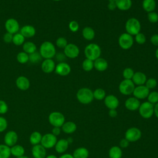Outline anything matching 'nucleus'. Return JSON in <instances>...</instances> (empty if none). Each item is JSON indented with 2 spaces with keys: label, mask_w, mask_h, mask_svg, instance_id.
Returning <instances> with one entry per match:
<instances>
[{
  "label": "nucleus",
  "mask_w": 158,
  "mask_h": 158,
  "mask_svg": "<svg viewBox=\"0 0 158 158\" xmlns=\"http://www.w3.org/2000/svg\"><path fill=\"white\" fill-rule=\"evenodd\" d=\"M40 55L44 59H52L56 54V50L54 45L50 41H44L40 47Z\"/></svg>",
  "instance_id": "f257e3e1"
},
{
  "label": "nucleus",
  "mask_w": 158,
  "mask_h": 158,
  "mask_svg": "<svg viewBox=\"0 0 158 158\" xmlns=\"http://www.w3.org/2000/svg\"><path fill=\"white\" fill-rule=\"evenodd\" d=\"M77 100L83 104H88L93 99V92L88 88H81L79 89L76 94Z\"/></svg>",
  "instance_id": "f03ea898"
},
{
  "label": "nucleus",
  "mask_w": 158,
  "mask_h": 158,
  "mask_svg": "<svg viewBox=\"0 0 158 158\" xmlns=\"http://www.w3.org/2000/svg\"><path fill=\"white\" fill-rule=\"evenodd\" d=\"M85 57L93 61L100 57L101 54V49L99 45L95 43L88 44L84 50Z\"/></svg>",
  "instance_id": "7ed1b4c3"
},
{
  "label": "nucleus",
  "mask_w": 158,
  "mask_h": 158,
  "mask_svg": "<svg viewBox=\"0 0 158 158\" xmlns=\"http://www.w3.org/2000/svg\"><path fill=\"white\" fill-rule=\"evenodd\" d=\"M125 30L127 33L133 35H136L140 32L141 23L136 18L131 17L125 23Z\"/></svg>",
  "instance_id": "20e7f679"
},
{
  "label": "nucleus",
  "mask_w": 158,
  "mask_h": 158,
  "mask_svg": "<svg viewBox=\"0 0 158 158\" xmlns=\"http://www.w3.org/2000/svg\"><path fill=\"white\" fill-rule=\"evenodd\" d=\"M48 121L52 127H61L65 122V116L60 112H52L48 116Z\"/></svg>",
  "instance_id": "39448f33"
},
{
  "label": "nucleus",
  "mask_w": 158,
  "mask_h": 158,
  "mask_svg": "<svg viewBox=\"0 0 158 158\" xmlns=\"http://www.w3.org/2000/svg\"><path fill=\"white\" fill-rule=\"evenodd\" d=\"M154 105L148 101L141 103L139 107L138 112L139 115L144 118H149L154 114Z\"/></svg>",
  "instance_id": "423d86ee"
},
{
  "label": "nucleus",
  "mask_w": 158,
  "mask_h": 158,
  "mask_svg": "<svg viewBox=\"0 0 158 158\" xmlns=\"http://www.w3.org/2000/svg\"><path fill=\"white\" fill-rule=\"evenodd\" d=\"M135 84L131 80L124 79L120 82L118 86V89L121 94L123 95H130L133 94V90L135 88Z\"/></svg>",
  "instance_id": "0eeeda50"
},
{
  "label": "nucleus",
  "mask_w": 158,
  "mask_h": 158,
  "mask_svg": "<svg viewBox=\"0 0 158 158\" xmlns=\"http://www.w3.org/2000/svg\"><path fill=\"white\" fill-rule=\"evenodd\" d=\"M133 42L132 36L127 33H122L118 38V44L122 49L125 50L131 48L133 44Z\"/></svg>",
  "instance_id": "6e6552de"
},
{
  "label": "nucleus",
  "mask_w": 158,
  "mask_h": 158,
  "mask_svg": "<svg viewBox=\"0 0 158 158\" xmlns=\"http://www.w3.org/2000/svg\"><path fill=\"white\" fill-rule=\"evenodd\" d=\"M57 136H54L51 133H47L42 136L40 144L46 149H51L54 147L57 142Z\"/></svg>",
  "instance_id": "1a4fd4ad"
},
{
  "label": "nucleus",
  "mask_w": 158,
  "mask_h": 158,
  "mask_svg": "<svg viewBox=\"0 0 158 158\" xmlns=\"http://www.w3.org/2000/svg\"><path fill=\"white\" fill-rule=\"evenodd\" d=\"M141 131L137 127H131L127 130L125 133V138L130 142H135L141 137Z\"/></svg>",
  "instance_id": "9d476101"
},
{
  "label": "nucleus",
  "mask_w": 158,
  "mask_h": 158,
  "mask_svg": "<svg viewBox=\"0 0 158 158\" xmlns=\"http://www.w3.org/2000/svg\"><path fill=\"white\" fill-rule=\"evenodd\" d=\"M4 26L7 32L12 35L18 33L20 30V25L19 22L14 18L8 19L6 21Z\"/></svg>",
  "instance_id": "9b49d317"
},
{
  "label": "nucleus",
  "mask_w": 158,
  "mask_h": 158,
  "mask_svg": "<svg viewBox=\"0 0 158 158\" xmlns=\"http://www.w3.org/2000/svg\"><path fill=\"white\" fill-rule=\"evenodd\" d=\"M64 55L70 59H75L77 57L80 53V49L78 47L72 43L68 44L64 49Z\"/></svg>",
  "instance_id": "f8f14e48"
},
{
  "label": "nucleus",
  "mask_w": 158,
  "mask_h": 158,
  "mask_svg": "<svg viewBox=\"0 0 158 158\" xmlns=\"http://www.w3.org/2000/svg\"><path fill=\"white\" fill-rule=\"evenodd\" d=\"M149 92V89L145 85H139L135 88L133 94L135 98L139 100L144 99L148 97Z\"/></svg>",
  "instance_id": "ddd939ff"
},
{
  "label": "nucleus",
  "mask_w": 158,
  "mask_h": 158,
  "mask_svg": "<svg viewBox=\"0 0 158 158\" xmlns=\"http://www.w3.org/2000/svg\"><path fill=\"white\" fill-rule=\"evenodd\" d=\"M18 141V135L14 130L7 131L4 137V144L10 148L17 144Z\"/></svg>",
  "instance_id": "4468645a"
},
{
  "label": "nucleus",
  "mask_w": 158,
  "mask_h": 158,
  "mask_svg": "<svg viewBox=\"0 0 158 158\" xmlns=\"http://www.w3.org/2000/svg\"><path fill=\"white\" fill-rule=\"evenodd\" d=\"M55 72L57 75L60 76H67L70 73L71 67L67 63L60 62L56 65Z\"/></svg>",
  "instance_id": "2eb2a0df"
},
{
  "label": "nucleus",
  "mask_w": 158,
  "mask_h": 158,
  "mask_svg": "<svg viewBox=\"0 0 158 158\" xmlns=\"http://www.w3.org/2000/svg\"><path fill=\"white\" fill-rule=\"evenodd\" d=\"M104 102L109 109H116L119 105L118 98L113 94L106 96L104 99Z\"/></svg>",
  "instance_id": "dca6fc26"
},
{
  "label": "nucleus",
  "mask_w": 158,
  "mask_h": 158,
  "mask_svg": "<svg viewBox=\"0 0 158 158\" xmlns=\"http://www.w3.org/2000/svg\"><path fill=\"white\" fill-rule=\"evenodd\" d=\"M15 85L18 89L22 91H26L30 86V81L29 79L25 76H19L15 81Z\"/></svg>",
  "instance_id": "f3484780"
},
{
  "label": "nucleus",
  "mask_w": 158,
  "mask_h": 158,
  "mask_svg": "<svg viewBox=\"0 0 158 158\" xmlns=\"http://www.w3.org/2000/svg\"><path fill=\"white\" fill-rule=\"evenodd\" d=\"M41 70L44 73H51L55 70L56 64L52 59H44L41 65Z\"/></svg>",
  "instance_id": "a211bd4d"
},
{
  "label": "nucleus",
  "mask_w": 158,
  "mask_h": 158,
  "mask_svg": "<svg viewBox=\"0 0 158 158\" xmlns=\"http://www.w3.org/2000/svg\"><path fill=\"white\" fill-rule=\"evenodd\" d=\"M141 103L138 99L135 97L128 98L125 102V106L126 109L130 111H135L138 110Z\"/></svg>",
  "instance_id": "6ab92c4d"
},
{
  "label": "nucleus",
  "mask_w": 158,
  "mask_h": 158,
  "mask_svg": "<svg viewBox=\"0 0 158 158\" xmlns=\"http://www.w3.org/2000/svg\"><path fill=\"white\" fill-rule=\"evenodd\" d=\"M31 154L34 158H45L46 156V149L41 144L33 146Z\"/></svg>",
  "instance_id": "aec40b11"
},
{
  "label": "nucleus",
  "mask_w": 158,
  "mask_h": 158,
  "mask_svg": "<svg viewBox=\"0 0 158 158\" xmlns=\"http://www.w3.org/2000/svg\"><path fill=\"white\" fill-rule=\"evenodd\" d=\"M20 33L25 37V38H31L34 36L36 34V29L35 28L30 25H26L23 26L20 29Z\"/></svg>",
  "instance_id": "412c9836"
},
{
  "label": "nucleus",
  "mask_w": 158,
  "mask_h": 158,
  "mask_svg": "<svg viewBox=\"0 0 158 158\" xmlns=\"http://www.w3.org/2000/svg\"><path fill=\"white\" fill-rule=\"evenodd\" d=\"M131 80L133 83L137 86L144 85L147 80V77L144 73L141 72H136L134 73Z\"/></svg>",
  "instance_id": "4be33fe9"
},
{
  "label": "nucleus",
  "mask_w": 158,
  "mask_h": 158,
  "mask_svg": "<svg viewBox=\"0 0 158 158\" xmlns=\"http://www.w3.org/2000/svg\"><path fill=\"white\" fill-rule=\"evenodd\" d=\"M69 145V143L66 139H60L57 141L54 148L57 153L63 154L67 150Z\"/></svg>",
  "instance_id": "5701e85b"
},
{
  "label": "nucleus",
  "mask_w": 158,
  "mask_h": 158,
  "mask_svg": "<svg viewBox=\"0 0 158 158\" xmlns=\"http://www.w3.org/2000/svg\"><path fill=\"white\" fill-rule=\"evenodd\" d=\"M77 127L75 122L72 121L65 122L61 127V130L66 134H72L77 130Z\"/></svg>",
  "instance_id": "b1692460"
},
{
  "label": "nucleus",
  "mask_w": 158,
  "mask_h": 158,
  "mask_svg": "<svg viewBox=\"0 0 158 158\" xmlns=\"http://www.w3.org/2000/svg\"><path fill=\"white\" fill-rule=\"evenodd\" d=\"M108 67L107 60L103 58L99 57L94 60V68L99 72L105 71Z\"/></svg>",
  "instance_id": "393cba45"
},
{
  "label": "nucleus",
  "mask_w": 158,
  "mask_h": 158,
  "mask_svg": "<svg viewBox=\"0 0 158 158\" xmlns=\"http://www.w3.org/2000/svg\"><path fill=\"white\" fill-rule=\"evenodd\" d=\"M72 156L74 158H88L89 151L85 147H80L73 151Z\"/></svg>",
  "instance_id": "a878e982"
},
{
  "label": "nucleus",
  "mask_w": 158,
  "mask_h": 158,
  "mask_svg": "<svg viewBox=\"0 0 158 158\" xmlns=\"http://www.w3.org/2000/svg\"><path fill=\"white\" fill-rule=\"evenodd\" d=\"M116 7L121 10H127L132 6L131 0H115Z\"/></svg>",
  "instance_id": "bb28decb"
},
{
  "label": "nucleus",
  "mask_w": 158,
  "mask_h": 158,
  "mask_svg": "<svg viewBox=\"0 0 158 158\" xmlns=\"http://www.w3.org/2000/svg\"><path fill=\"white\" fill-rule=\"evenodd\" d=\"M10 154L15 157L22 156L25 154V148L20 144H15L10 147Z\"/></svg>",
  "instance_id": "cd10ccee"
},
{
  "label": "nucleus",
  "mask_w": 158,
  "mask_h": 158,
  "mask_svg": "<svg viewBox=\"0 0 158 158\" xmlns=\"http://www.w3.org/2000/svg\"><path fill=\"white\" fill-rule=\"evenodd\" d=\"M143 9L148 13L153 12L156 7L155 0H143L142 3Z\"/></svg>",
  "instance_id": "c85d7f7f"
},
{
  "label": "nucleus",
  "mask_w": 158,
  "mask_h": 158,
  "mask_svg": "<svg viewBox=\"0 0 158 158\" xmlns=\"http://www.w3.org/2000/svg\"><path fill=\"white\" fill-rule=\"evenodd\" d=\"M109 158H122V149L117 146H114L111 147L109 150Z\"/></svg>",
  "instance_id": "c756f323"
},
{
  "label": "nucleus",
  "mask_w": 158,
  "mask_h": 158,
  "mask_svg": "<svg viewBox=\"0 0 158 158\" xmlns=\"http://www.w3.org/2000/svg\"><path fill=\"white\" fill-rule=\"evenodd\" d=\"M42 135L40 132L38 131H33L29 137V141L30 143L33 145H36L39 144L41 143V138H42Z\"/></svg>",
  "instance_id": "7c9ffc66"
},
{
  "label": "nucleus",
  "mask_w": 158,
  "mask_h": 158,
  "mask_svg": "<svg viewBox=\"0 0 158 158\" xmlns=\"http://www.w3.org/2000/svg\"><path fill=\"white\" fill-rule=\"evenodd\" d=\"M82 35L85 40L90 41L94 38L95 32L91 27H85L82 30Z\"/></svg>",
  "instance_id": "2f4dec72"
},
{
  "label": "nucleus",
  "mask_w": 158,
  "mask_h": 158,
  "mask_svg": "<svg viewBox=\"0 0 158 158\" xmlns=\"http://www.w3.org/2000/svg\"><path fill=\"white\" fill-rule=\"evenodd\" d=\"M22 49L23 51L27 53L28 54H30L36 51V46L34 43L31 41H27L23 44Z\"/></svg>",
  "instance_id": "473e14b6"
},
{
  "label": "nucleus",
  "mask_w": 158,
  "mask_h": 158,
  "mask_svg": "<svg viewBox=\"0 0 158 158\" xmlns=\"http://www.w3.org/2000/svg\"><path fill=\"white\" fill-rule=\"evenodd\" d=\"M10 155V148L5 144H1L0 158H9Z\"/></svg>",
  "instance_id": "72a5a7b5"
},
{
  "label": "nucleus",
  "mask_w": 158,
  "mask_h": 158,
  "mask_svg": "<svg viewBox=\"0 0 158 158\" xmlns=\"http://www.w3.org/2000/svg\"><path fill=\"white\" fill-rule=\"evenodd\" d=\"M25 38L20 33H17L13 35L12 43L15 46L23 45L25 43Z\"/></svg>",
  "instance_id": "f704fd0d"
},
{
  "label": "nucleus",
  "mask_w": 158,
  "mask_h": 158,
  "mask_svg": "<svg viewBox=\"0 0 158 158\" xmlns=\"http://www.w3.org/2000/svg\"><path fill=\"white\" fill-rule=\"evenodd\" d=\"M17 60L20 64H26L29 61V55L24 51L20 52L17 55Z\"/></svg>",
  "instance_id": "c9c22d12"
},
{
  "label": "nucleus",
  "mask_w": 158,
  "mask_h": 158,
  "mask_svg": "<svg viewBox=\"0 0 158 158\" xmlns=\"http://www.w3.org/2000/svg\"><path fill=\"white\" fill-rule=\"evenodd\" d=\"M106 96V91L102 88H97L93 91L94 99L101 101L105 98Z\"/></svg>",
  "instance_id": "e433bc0d"
},
{
  "label": "nucleus",
  "mask_w": 158,
  "mask_h": 158,
  "mask_svg": "<svg viewBox=\"0 0 158 158\" xmlns=\"http://www.w3.org/2000/svg\"><path fill=\"white\" fill-rule=\"evenodd\" d=\"M29 55V61L32 64H38L41 61L42 57L38 52H34Z\"/></svg>",
  "instance_id": "4c0bfd02"
},
{
  "label": "nucleus",
  "mask_w": 158,
  "mask_h": 158,
  "mask_svg": "<svg viewBox=\"0 0 158 158\" xmlns=\"http://www.w3.org/2000/svg\"><path fill=\"white\" fill-rule=\"evenodd\" d=\"M82 68L86 72H89L94 68V61L86 58L82 63Z\"/></svg>",
  "instance_id": "58836bf2"
},
{
  "label": "nucleus",
  "mask_w": 158,
  "mask_h": 158,
  "mask_svg": "<svg viewBox=\"0 0 158 158\" xmlns=\"http://www.w3.org/2000/svg\"><path fill=\"white\" fill-rule=\"evenodd\" d=\"M148 101L152 104H156L158 102V92L152 91L149 92L148 97Z\"/></svg>",
  "instance_id": "ea45409f"
},
{
  "label": "nucleus",
  "mask_w": 158,
  "mask_h": 158,
  "mask_svg": "<svg viewBox=\"0 0 158 158\" xmlns=\"http://www.w3.org/2000/svg\"><path fill=\"white\" fill-rule=\"evenodd\" d=\"M134 71L130 67L125 68L123 71V77L124 79H127V80H131L133 75H134Z\"/></svg>",
  "instance_id": "a19ab883"
},
{
  "label": "nucleus",
  "mask_w": 158,
  "mask_h": 158,
  "mask_svg": "<svg viewBox=\"0 0 158 158\" xmlns=\"http://www.w3.org/2000/svg\"><path fill=\"white\" fill-rule=\"evenodd\" d=\"M56 44L58 48L64 49L65 47L68 44L67 40L64 37H59L56 40Z\"/></svg>",
  "instance_id": "79ce46f5"
},
{
  "label": "nucleus",
  "mask_w": 158,
  "mask_h": 158,
  "mask_svg": "<svg viewBox=\"0 0 158 158\" xmlns=\"http://www.w3.org/2000/svg\"><path fill=\"white\" fill-rule=\"evenodd\" d=\"M145 83H146L145 86L150 90L151 89H154L156 87L157 82L155 78H151L148 79Z\"/></svg>",
  "instance_id": "37998d69"
},
{
  "label": "nucleus",
  "mask_w": 158,
  "mask_h": 158,
  "mask_svg": "<svg viewBox=\"0 0 158 158\" xmlns=\"http://www.w3.org/2000/svg\"><path fill=\"white\" fill-rule=\"evenodd\" d=\"M148 19L149 22L152 23H155L158 22V14L153 11L148 13Z\"/></svg>",
  "instance_id": "c03bdc74"
},
{
  "label": "nucleus",
  "mask_w": 158,
  "mask_h": 158,
  "mask_svg": "<svg viewBox=\"0 0 158 158\" xmlns=\"http://www.w3.org/2000/svg\"><path fill=\"white\" fill-rule=\"evenodd\" d=\"M146 38L144 34L139 32L135 35V41L139 44H143L146 42Z\"/></svg>",
  "instance_id": "a18cd8bd"
},
{
  "label": "nucleus",
  "mask_w": 158,
  "mask_h": 158,
  "mask_svg": "<svg viewBox=\"0 0 158 158\" xmlns=\"http://www.w3.org/2000/svg\"><path fill=\"white\" fill-rule=\"evenodd\" d=\"M8 126V123L6 118L4 117L0 116V133L5 131Z\"/></svg>",
  "instance_id": "49530a36"
},
{
  "label": "nucleus",
  "mask_w": 158,
  "mask_h": 158,
  "mask_svg": "<svg viewBox=\"0 0 158 158\" xmlns=\"http://www.w3.org/2000/svg\"><path fill=\"white\" fill-rule=\"evenodd\" d=\"M8 105L6 101L0 99V114H5L8 111Z\"/></svg>",
  "instance_id": "de8ad7c7"
},
{
  "label": "nucleus",
  "mask_w": 158,
  "mask_h": 158,
  "mask_svg": "<svg viewBox=\"0 0 158 158\" xmlns=\"http://www.w3.org/2000/svg\"><path fill=\"white\" fill-rule=\"evenodd\" d=\"M69 28L71 31L76 32L79 29V25L77 21L72 20L69 23Z\"/></svg>",
  "instance_id": "09e8293b"
},
{
  "label": "nucleus",
  "mask_w": 158,
  "mask_h": 158,
  "mask_svg": "<svg viewBox=\"0 0 158 158\" xmlns=\"http://www.w3.org/2000/svg\"><path fill=\"white\" fill-rule=\"evenodd\" d=\"M12 38H13V35L8 32H6L3 36V41L6 43H12Z\"/></svg>",
  "instance_id": "8fccbe9b"
},
{
  "label": "nucleus",
  "mask_w": 158,
  "mask_h": 158,
  "mask_svg": "<svg viewBox=\"0 0 158 158\" xmlns=\"http://www.w3.org/2000/svg\"><path fill=\"white\" fill-rule=\"evenodd\" d=\"M129 144H130V141L124 138L120 140L119 143V147L120 148H127L129 146Z\"/></svg>",
  "instance_id": "3c124183"
},
{
  "label": "nucleus",
  "mask_w": 158,
  "mask_h": 158,
  "mask_svg": "<svg viewBox=\"0 0 158 158\" xmlns=\"http://www.w3.org/2000/svg\"><path fill=\"white\" fill-rule=\"evenodd\" d=\"M61 127H53L52 131H51V133L53 134L54 136H59L60 133H61Z\"/></svg>",
  "instance_id": "603ef678"
},
{
  "label": "nucleus",
  "mask_w": 158,
  "mask_h": 158,
  "mask_svg": "<svg viewBox=\"0 0 158 158\" xmlns=\"http://www.w3.org/2000/svg\"><path fill=\"white\" fill-rule=\"evenodd\" d=\"M151 43L156 46H158V34H155L153 35L151 37Z\"/></svg>",
  "instance_id": "864d4df0"
},
{
  "label": "nucleus",
  "mask_w": 158,
  "mask_h": 158,
  "mask_svg": "<svg viewBox=\"0 0 158 158\" xmlns=\"http://www.w3.org/2000/svg\"><path fill=\"white\" fill-rule=\"evenodd\" d=\"M108 9L110 10H113L116 8V4H115V0H109V4H108Z\"/></svg>",
  "instance_id": "5fc2aeb1"
},
{
  "label": "nucleus",
  "mask_w": 158,
  "mask_h": 158,
  "mask_svg": "<svg viewBox=\"0 0 158 158\" xmlns=\"http://www.w3.org/2000/svg\"><path fill=\"white\" fill-rule=\"evenodd\" d=\"M109 115L110 117L114 118L117 115V111L116 109H109Z\"/></svg>",
  "instance_id": "6e6d98bb"
},
{
  "label": "nucleus",
  "mask_w": 158,
  "mask_h": 158,
  "mask_svg": "<svg viewBox=\"0 0 158 158\" xmlns=\"http://www.w3.org/2000/svg\"><path fill=\"white\" fill-rule=\"evenodd\" d=\"M58 158H74L72 156V154H68V153H65V154H62Z\"/></svg>",
  "instance_id": "4d7b16f0"
},
{
  "label": "nucleus",
  "mask_w": 158,
  "mask_h": 158,
  "mask_svg": "<svg viewBox=\"0 0 158 158\" xmlns=\"http://www.w3.org/2000/svg\"><path fill=\"white\" fill-rule=\"evenodd\" d=\"M154 114L158 118V102L154 104Z\"/></svg>",
  "instance_id": "13d9d810"
},
{
  "label": "nucleus",
  "mask_w": 158,
  "mask_h": 158,
  "mask_svg": "<svg viewBox=\"0 0 158 158\" xmlns=\"http://www.w3.org/2000/svg\"><path fill=\"white\" fill-rule=\"evenodd\" d=\"M45 158H58V157L54 154H50V155L46 156Z\"/></svg>",
  "instance_id": "bf43d9fd"
},
{
  "label": "nucleus",
  "mask_w": 158,
  "mask_h": 158,
  "mask_svg": "<svg viewBox=\"0 0 158 158\" xmlns=\"http://www.w3.org/2000/svg\"><path fill=\"white\" fill-rule=\"evenodd\" d=\"M155 54H156V58L158 59V48H157V49H156V53H155Z\"/></svg>",
  "instance_id": "052dcab7"
},
{
  "label": "nucleus",
  "mask_w": 158,
  "mask_h": 158,
  "mask_svg": "<svg viewBox=\"0 0 158 158\" xmlns=\"http://www.w3.org/2000/svg\"><path fill=\"white\" fill-rule=\"evenodd\" d=\"M67 141H68V142H69V143L70 144V143H71L73 141H72V138H69V139H67Z\"/></svg>",
  "instance_id": "680f3d73"
},
{
  "label": "nucleus",
  "mask_w": 158,
  "mask_h": 158,
  "mask_svg": "<svg viewBox=\"0 0 158 158\" xmlns=\"http://www.w3.org/2000/svg\"><path fill=\"white\" fill-rule=\"evenodd\" d=\"M16 158H29L28 156H20V157H16Z\"/></svg>",
  "instance_id": "e2e57ef3"
},
{
  "label": "nucleus",
  "mask_w": 158,
  "mask_h": 158,
  "mask_svg": "<svg viewBox=\"0 0 158 158\" xmlns=\"http://www.w3.org/2000/svg\"><path fill=\"white\" fill-rule=\"evenodd\" d=\"M52 1H62V0H52Z\"/></svg>",
  "instance_id": "0e129e2a"
},
{
  "label": "nucleus",
  "mask_w": 158,
  "mask_h": 158,
  "mask_svg": "<svg viewBox=\"0 0 158 158\" xmlns=\"http://www.w3.org/2000/svg\"><path fill=\"white\" fill-rule=\"evenodd\" d=\"M38 1H39V0H38Z\"/></svg>",
  "instance_id": "69168bd1"
}]
</instances>
